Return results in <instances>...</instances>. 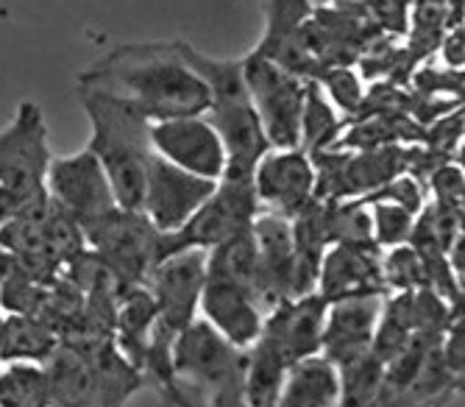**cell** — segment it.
Instances as JSON below:
<instances>
[{
    "mask_svg": "<svg viewBox=\"0 0 465 407\" xmlns=\"http://www.w3.org/2000/svg\"><path fill=\"white\" fill-rule=\"evenodd\" d=\"M78 87L109 93L132 104L151 124L203 114L209 90L182 59L176 43L120 45L78 75Z\"/></svg>",
    "mask_w": 465,
    "mask_h": 407,
    "instance_id": "obj_1",
    "label": "cell"
},
{
    "mask_svg": "<svg viewBox=\"0 0 465 407\" xmlns=\"http://www.w3.org/2000/svg\"><path fill=\"white\" fill-rule=\"evenodd\" d=\"M245 352L195 318L179 333L171 377L159 385L162 407H245Z\"/></svg>",
    "mask_w": 465,
    "mask_h": 407,
    "instance_id": "obj_2",
    "label": "cell"
},
{
    "mask_svg": "<svg viewBox=\"0 0 465 407\" xmlns=\"http://www.w3.org/2000/svg\"><path fill=\"white\" fill-rule=\"evenodd\" d=\"M182 59L195 70V75L209 90V106L203 117L218 132L223 148H226V174L234 179H251L257 162L271 151V143L265 137V129L260 124V114L251 104L242 62H221L209 59L193 45L179 39Z\"/></svg>",
    "mask_w": 465,
    "mask_h": 407,
    "instance_id": "obj_3",
    "label": "cell"
},
{
    "mask_svg": "<svg viewBox=\"0 0 465 407\" xmlns=\"http://www.w3.org/2000/svg\"><path fill=\"white\" fill-rule=\"evenodd\" d=\"M78 101L93 126V140L87 148L101 162L117 207L140 210L143 187H145V165L148 156L153 154L151 120L140 114L132 104L101 90L78 87Z\"/></svg>",
    "mask_w": 465,
    "mask_h": 407,
    "instance_id": "obj_4",
    "label": "cell"
},
{
    "mask_svg": "<svg viewBox=\"0 0 465 407\" xmlns=\"http://www.w3.org/2000/svg\"><path fill=\"white\" fill-rule=\"evenodd\" d=\"M51 407H125L143 385V374L112 341L95 346L59 343L45 362Z\"/></svg>",
    "mask_w": 465,
    "mask_h": 407,
    "instance_id": "obj_5",
    "label": "cell"
},
{
    "mask_svg": "<svg viewBox=\"0 0 465 407\" xmlns=\"http://www.w3.org/2000/svg\"><path fill=\"white\" fill-rule=\"evenodd\" d=\"M87 249L109 268L120 288L145 284L148 273L159 263L162 232L140 210H112L81 226Z\"/></svg>",
    "mask_w": 465,
    "mask_h": 407,
    "instance_id": "obj_6",
    "label": "cell"
},
{
    "mask_svg": "<svg viewBox=\"0 0 465 407\" xmlns=\"http://www.w3.org/2000/svg\"><path fill=\"white\" fill-rule=\"evenodd\" d=\"M260 213L262 207L257 201V193H253L251 179L221 176L213 195L201 204L195 215L179 232L162 234L159 260L187 249H201V252L215 249L221 243L248 232Z\"/></svg>",
    "mask_w": 465,
    "mask_h": 407,
    "instance_id": "obj_7",
    "label": "cell"
},
{
    "mask_svg": "<svg viewBox=\"0 0 465 407\" xmlns=\"http://www.w3.org/2000/svg\"><path fill=\"white\" fill-rule=\"evenodd\" d=\"M45 117L39 106L20 104L12 124L0 132V190L20 201V213L45 198V174L51 165Z\"/></svg>",
    "mask_w": 465,
    "mask_h": 407,
    "instance_id": "obj_8",
    "label": "cell"
},
{
    "mask_svg": "<svg viewBox=\"0 0 465 407\" xmlns=\"http://www.w3.org/2000/svg\"><path fill=\"white\" fill-rule=\"evenodd\" d=\"M242 75L271 148H299V120L307 81L287 73L260 51L242 59Z\"/></svg>",
    "mask_w": 465,
    "mask_h": 407,
    "instance_id": "obj_9",
    "label": "cell"
},
{
    "mask_svg": "<svg viewBox=\"0 0 465 407\" xmlns=\"http://www.w3.org/2000/svg\"><path fill=\"white\" fill-rule=\"evenodd\" d=\"M206 282V252L187 249L164 257L153 265L145 279V288L156 302L153 327L179 338L198 315V299Z\"/></svg>",
    "mask_w": 465,
    "mask_h": 407,
    "instance_id": "obj_10",
    "label": "cell"
},
{
    "mask_svg": "<svg viewBox=\"0 0 465 407\" xmlns=\"http://www.w3.org/2000/svg\"><path fill=\"white\" fill-rule=\"evenodd\" d=\"M218 182L193 176L167 159L151 154L145 165V187L140 213L151 221V226L162 234L179 232L201 204L213 195Z\"/></svg>",
    "mask_w": 465,
    "mask_h": 407,
    "instance_id": "obj_11",
    "label": "cell"
},
{
    "mask_svg": "<svg viewBox=\"0 0 465 407\" xmlns=\"http://www.w3.org/2000/svg\"><path fill=\"white\" fill-rule=\"evenodd\" d=\"M45 193L81 226L117 210L112 184L90 148L75 156H54L45 174Z\"/></svg>",
    "mask_w": 465,
    "mask_h": 407,
    "instance_id": "obj_12",
    "label": "cell"
},
{
    "mask_svg": "<svg viewBox=\"0 0 465 407\" xmlns=\"http://www.w3.org/2000/svg\"><path fill=\"white\" fill-rule=\"evenodd\" d=\"M151 148L193 176L218 182L226 174V148L203 114L156 120L151 124Z\"/></svg>",
    "mask_w": 465,
    "mask_h": 407,
    "instance_id": "obj_13",
    "label": "cell"
},
{
    "mask_svg": "<svg viewBox=\"0 0 465 407\" xmlns=\"http://www.w3.org/2000/svg\"><path fill=\"white\" fill-rule=\"evenodd\" d=\"M251 184L262 213L295 218L315 201V165L302 148H271L253 168Z\"/></svg>",
    "mask_w": 465,
    "mask_h": 407,
    "instance_id": "obj_14",
    "label": "cell"
},
{
    "mask_svg": "<svg viewBox=\"0 0 465 407\" xmlns=\"http://www.w3.org/2000/svg\"><path fill=\"white\" fill-rule=\"evenodd\" d=\"M318 296L331 302L388 296L382 279V249L376 243H334L318 268Z\"/></svg>",
    "mask_w": 465,
    "mask_h": 407,
    "instance_id": "obj_15",
    "label": "cell"
},
{
    "mask_svg": "<svg viewBox=\"0 0 465 407\" xmlns=\"http://www.w3.org/2000/svg\"><path fill=\"white\" fill-rule=\"evenodd\" d=\"M385 296H362L326 304L323 333H321V357H326L337 372L371 357V343L382 313Z\"/></svg>",
    "mask_w": 465,
    "mask_h": 407,
    "instance_id": "obj_16",
    "label": "cell"
},
{
    "mask_svg": "<svg viewBox=\"0 0 465 407\" xmlns=\"http://www.w3.org/2000/svg\"><path fill=\"white\" fill-rule=\"evenodd\" d=\"M326 299L307 293L299 299H284L265 313L262 333L257 341L271 346L287 365L307 360L321 352Z\"/></svg>",
    "mask_w": 465,
    "mask_h": 407,
    "instance_id": "obj_17",
    "label": "cell"
},
{
    "mask_svg": "<svg viewBox=\"0 0 465 407\" xmlns=\"http://www.w3.org/2000/svg\"><path fill=\"white\" fill-rule=\"evenodd\" d=\"M251 237L257 246V293L253 296H257L262 313H268L279 302L290 299L292 291L295 246L290 218L260 213L251 223Z\"/></svg>",
    "mask_w": 465,
    "mask_h": 407,
    "instance_id": "obj_18",
    "label": "cell"
},
{
    "mask_svg": "<svg viewBox=\"0 0 465 407\" xmlns=\"http://www.w3.org/2000/svg\"><path fill=\"white\" fill-rule=\"evenodd\" d=\"M198 310L203 315L201 321H206L209 327L234 349H242V352L251 349L262 333V321H265L262 307L248 291L237 288L232 282L206 276L201 299H198Z\"/></svg>",
    "mask_w": 465,
    "mask_h": 407,
    "instance_id": "obj_19",
    "label": "cell"
},
{
    "mask_svg": "<svg viewBox=\"0 0 465 407\" xmlns=\"http://www.w3.org/2000/svg\"><path fill=\"white\" fill-rule=\"evenodd\" d=\"M156 323V302L145 284H129L117 291L114 302V346L143 374L145 349Z\"/></svg>",
    "mask_w": 465,
    "mask_h": 407,
    "instance_id": "obj_20",
    "label": "cell"
},
{
    "mask_svg": "<svg viewBox=\"0 0 465 407\" xmlns=\"http://www.w3.org/2000/svg\"><path fill=\"white\" fill-rule=\"evenodd\" d=\"M341 372L326 357L312 354L290 365L273 407H337Z\"/></svg>",
    "mask_w": 465,
    "mask_h": 407,
    "instance_id": "obj_21",
    "label": "cell"
},
{
    "mask_svg": "<svg viewBox=\"0 0 465 407\" xmlns=\"http://www.w3.org/2000/svg\"><path fill=\"white\" fill-rule=\"evenodd\" d=\"M59 333L51 323L34 315H15L6 313L4 338H0V362H34L45 365L54 352L59 349Z\"/></svg>",
    "mask_w": 465,
    "mask_h": 407,
    "instance_id": "obj_22",
    "label": "cell"
},
{
    "mask_svg": "<svg viewBox=\"0 0 465 407\" xmlns=\"http://www.w3.org/2000/svg\"><path fill=\"white\" fill-rule=\"evenodd\" d=\"M206 276L232 282L251 296L257 293V246H253L251 229L206 252Z\"/></svg>",
    "mask_w": 465,
    "mask_h": 407,
    "instance_id": "obj_23",
    "label": "cell"
},
{
    "mask_svg": "<svg viewBox=\"0 0 465 407\" xmlns=\"http://www.w3.org/2000/svg\"><path fill=\"white\" fill-rule=\"evenodd\" d=\"M341 129H343V117L337 114V109L329 104V98L315 81H307L302 120H299V148L304 154L326 151L334 145Z\"/></svg>",
    "mask_w": 465,
    "mask_h": 407,
    "instance_id": "obj_24",
    "label": "cell"
},
{
    "mask_svg": "<svg viewBox=\"0 0 465 407\" xmlns=\"http://www.w3.org/2000/svg\"><path fill=\"white\" fill-rule=\"evenodd\" d=\"M0 407H51L45 365H4V372H0Z\"/></svg>",
    "mask_w": 465,
    "mask_h": 407,
    "instance_id": "obj_25",
    "label": "cell"
},
{
    "mask_svg": "<svg viewBox=\"0 0 465 407\" xmlns=\"http://www.w3.org/2000/svg\"><path fill=\"white\" fill-rule=\"evenodd\" d=\"M337 407H382V365L373 357L341 369Z\"/></svg>",
    "mask_w": 465,
    "mask_h": 407,
    "instance_id": "obj_26",
    "label": "cell"
},
{
    "mask_svg": "<svg viewBox=\"0 0 465 407\" xmlns=\"http://www.w3.org/2000/svg\"><path fill=\"white\" fill-rule=\"evenodd\" d=\"M315 84L323 87L329 104L334 109L343 112V120H351L360 109H362V101H365V84L362 78L349 67V65H331V67H323L315 78Z\"/></svg>",
    "mask_w": 465,
    "mask_h": 407,
    "instance_id": "obj_27",
    "label": "cell"
},
{
    "mask_svg": "<svg viewBox=\"0 0 465 407\" xmlns=\"http://www.w3.org/2000/svg\"><path fill=\"white\" fill-rule=\"evenodd\" d=\"M365 204L371 213V234L379 249L388 252V249L410 243L412 223H415L412 213H407L404 207H396V204H388V201H365Z\"/></svg>",
    "mask_w": 465,
    "mask_h": 407,
    "instance_id": "obj_28",
    "label": "cell"
},
{
    "mask_svg": "<svg viewBox=\"0 0 465 407\" xmlns=\"http://www.w3.org/2000/svg\"><path fill=\"white\" fill-rule=\"evenodd\" d=\"M382 279H385L388 293H407V291L427 288L424 263H420L418 252L410 243L382 252Z\"/></svg>",
    "mask_w": 465,
    "mask_h": 407,
    "instance_id": "obj_29",
    "label": "cell"
},
{
    "mask_svg": "<svg viewBox=\"0 0 465 407\" xmlns=\"http://www.w3.org/2000/svg\"><path fill=\"white\" fill-rule=\"evenodd\" d=\"M412 93L430 98H460L462 95V70H440L424 65L412 73Z\"/></svg>",
    "mask_w": 465,
    "mask_h": 407,
    "instance_id": "obj_30",
    "label": "cell"
},
{
    "mask_svg": "<svg viewBox=\"0 0 465 407\" xmlns=\"http://www.w3.org/2000/svg\"><path fill=\"white\" fill-rule=\"evenodd\" d=\"M362 201H388V204H396V207H404L407 213L418 215L427 204V187L418 179H412L410 174H399L396 179L382 184L376 193L365 195Z\"/></svg>",
    "mask_w": 465,
    "mask_h": 407,
    "instance_id": "obj_31",
    "label": "cell"
},
{
    "mask_svg": "<svg viewBox=\"0 0 465 407\" xmlns=\"http://www.w3.org/2000/svg\"><path fill=\"white\" fill-rule=\"evenodd\" d=\"M312 0H268V31L265 36H287L302 31L310 20Z\"/></svg>",
    "mask_w": 465,
    "mask_h": 407,
    "instance_id": "obj_32",
    "label": "cell"
},
{
    "mask_svg": "<svg viewBox=\"0 0 465 407\" xmlns=\"http://www.w3.org/2000/svg\"><path fill=\"white\" fill-rule=\"evenodd\" d=\"M427 190L432 193L435 204H446V207H462V195H465V176H462V165L454 159L443 162L432 171V176L427 179Z\"/></svg>",
    "mask_w": 465,
    "mask_h": 407,
    "instance_id": "obj_33",
    "label": "cell"
},
{
    "mask_svg": "<svg viewBox=\"0 0 465 407\" xmlns=\"http://www.w3.org/2000/svg\"><path fill=\"white\" fill-rule=\"evenodd\" d=\"M440 56H443V62H446V67H451V70H462V59H465V54H462V25L460 28H449L446 34H443V39H440Z\"/></svg>",
    "mask_w": 465,
    "mask_h": 407,
    "instance_id": "obj_34",
    "label": "cell"
},
{
    "mask_svg": "<svg viewBox=\"0 0 465 407\" xmlns=\"http://www.w3.org/2000/svg\"><path fill=\"white\" fill-rule=\"evenodd\" d=\"M4 327H6V313H0V338H4Z\"/></svg>",
    "mask_w": 465,
    "mask_h": 407,
    "instance_id": "obj_35",
    "label": "cell"
},
{
    "mask_svg": "<svg viewBox=\"0 0 465 407\" xmlns=\"http://www.w3.org/2000/svg\"><path fill=\"white\" fill-rule=\"evenodd\" d=\"M0 372H4V362H0Z\"/></svg>",
    "mask_w": 465,
    "mask_h": 407,
    "instance_id": "obj_36",
    "label": "cell"
}]
</instances>
